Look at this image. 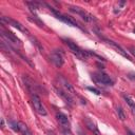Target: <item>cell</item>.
Instances as JSON below:
<instances>
[{"instance_id":"cell-1","label":"cell","mask_w":135,"mask_h":135,"mask_svg":"<svg viewBox=\"0 0 135 135\" xmlns=\"http://www.w3.org/2000/svg\"><path fill=\"white\" fill-rule=\"evenodd\" d=\"M64 41H65V44H66V45L70 47V50L72 51V53H74L79 59H81V60H85V59H88V58L90 57L89 52H88V51H83V50H81L78 45H76V43H74V42H72L71 40H68V39H65Z\"/></svg>"},{"instance_id":"cell-2","label":"cell","mask_w":135,"mask_h":135,"mask_svg":"<svg viewBox=\"0 0 135 135\" xmlns=\"http://www.w3.org/2000/svg\"><path fill=\"white\" fill-rule=\"evenodd\" d=\"M32 103H33V107L35 109V111L39 114V115H42V116H45L47 113H46V110L40 99V97L37 95V94H32Z\"/></svg>"},{"instance_id":"cell-3","label":"cell","mask_w":135,"mask_h":135,"mask_svg":"<svg viewBox=\"0 0 135 135\" xmlns=\"http://www.w3.org/2000/svg\"><path fill=\"white\" fill-rule=\"evenodd\" d=\"M70 11L73 12V13H75V14H77V15H79V16L82 18V20H84L85 22H90V23H91V22L96 21V18H95L93 15H91L90 13L83 11L82 8H80V7H78V6H71V7H70Z\"/></svg>"},{"instance_id":"cell-4","label":"cell","mask_w":135,"mask_h":135,"mask_svg":"<svg viewBox=\"0 0 135 135\" xmlns=\"http://www.w3.org/2000/svg\"><path fill=\"white\" fill-rule=\"evenodd\" d=\"M50 8V11L56 16V18L57 19H59V20H61L62 22H64V23H66L68 25H71V26H79L78 24H77V22H75L71 17H69V16H65V15H62V14H60L59 12H57L56 9H54L53 7H49Z\"/></svg>"},{"instance_id":"cell-5","label":"cell","mask_w":135,"mask_h":135,"mask_svg":"<svg viewBox=\"0 0 135 135\" xmlns=\"http://www.w3.org/2000/svg\"><path fill=\"white\" fill-rule=\"evenodd\" d=\"M57 80L59 81V84H60V86L65 91V92H68L69 94H71L72 96H74V95H76V92H75V89L73 88V85L63 77V76H61V75H58L57 76Z\"/></svg>"},{"instance_id":"cell-6","label":"cell","mask_w":135,"mask_h":135,"mask_svg":"<svg viewBox=\"0 0 135 135\" xmlns=\"http://www.w3.org/2000/svg\"><path fill=\"white\" fill-rule=\"evenodd\" d=\"M0 33H1V36H2L4 39L7 40V42H13V43H15V44L21 45V41H20V39H19L17 36H15L12 32H9V31H5L3 27H1Z\"/></svg>"},{"instance_id":"cell-7","label":"cell","mask_w":135,"mask_h":135,"mask_svg":"<svg viewBox=\"0 0 135 135\" xmlns=\"http://www.w3.org/2000/svg\"><path fill=\"white\" fill-rule=\"evenodd\" d=\"M1 21L2 22H5V23H7V24H9V25H12V26H14V27H16V28H18L19 31H21V32H23V33H26V34H28V31L20 23V22H18V21H16V20H14V19H12V18H9V17H1Z\"/></svg>"},{"instance_id":"cell-8","label":"cell","mask_w":135,"mask_h":135,"mask_svg":"<svg viewBox=\"0 0 135 135\" xmlns=\"http://www.w3.org/2000/svg\"><path fill=\"white\" fill-rule=\"evenodd\" d=\"M102 39H103V40H104V41H105V42H107L109 45H111L113 49H115L117 53H119L120 55H122V56H123V57H126L127 59H129V60H132V59H131V57L129 56V54L127 53V51H126L123 47H121L119 44H117L116 42H114V41H112V40L105 39V38H102Z\"/></svg>"},{"instance_id":"cell-9","label":"cell","mask_w":135,"mask_h":135,"mask_svg":"<svg viewBox=\"0 0 135 135\" xmlns=\"http://www.w3.org/2000/svg\"><path fill=\"white\" fill-rule=\"evenodd\" d=\"M56 119H57V121H58V123H59V126L61 127L62 130H71L70 129V127H71L70 121L63 113H57L56 114Z\"/></svg>"},{"instance_id":"cell-10","label":"cell","mask_w":135,"mask_h":135,"mask_svg":"<svg viewBox=\"0 0 135 135\" xmlns=\"http://www.w3.org/2000/svg\"><path fill=\"white\" fill-rule=\"evenodd\" d=\"M56 92H57V94L62 98V100H63L66 104H69V105H74V98H73V96H72L71 94H69L68 92H65V91L62 90V89H56Z\"/></svg>"},{"instance_id":"cell-11","label":"cell","mask_w":135,"mask_h":135,"mask_svg":"<svg viewBox=\"0 0 135 135\" xmlns=\"http://www.w3.org/2000/svg\"><path fill=\"white\" fill-rule=\"evenodd\" d=\"M95 78L97 79L98 82H100V83H102L104 85H113V80L105 73H102V72L96 73L95 74Z\"/></svg>"},{"instance_id":"cell-12","label":"cell","mask_w":135,"mask_h":135,"mask_svg":"<svg viewBox=\"0 0 135 135\" xmlns=\"http://www.w3.org/2000/svg\"><path fill=\"white\" fill-rule=\"evenodd\" d=\"M83 121H84V124H85V127L94 134V135H101L100 134V131L98 130V128H97V126L95 124V122L93 121V120H91L89 117H84V119H83Z\"/></svg>"},{"instance_id":"cell-13","label":"cell","mask_w":135,"mask_h":135,"mask_svg":"<svg viewBox=\"0 0 135 135\" xmlns=\"http://www.w3.org/2000/svg\"><path fill=\"white\" fill-rule=\"evenodd\" d=\"M51 60L54 62V64L57 68H61L63 65V57L61 56V54L57 51H54L51 54Z\"/></svg>"},{"instance_id":"cell-14","label":"cell","mask_w":135,"mask_h":135,"mask_svg":"<svg viewBox=\"0 0 135 135\" xmlns=\"http://www.w3.org/2000/svg\"><path fill=\"white\" fill-rule=\"evenodd\" d=\"M18 127H19V132L22 134V135H32V132L30 131L28 127L22 122V121H18Z\"/></svg>"},{"instance_id":"cell-15","label":"cell","mask_w":135,"mask_h":135,"mask_svg":"<svg viewBox=\"0 0 135 135\" xmlns=\"http://www.w3.org/2000/svg\"><path fill=\"white\" fill-rule=\"evenodd\" d=\"M27 19L30 20V21H32V22H34L35 24H37L39 27H43L44 26V24H43V22L36 16V15H33V16H28L27 17Z\"/></svg>"},{"instance_id":"cell-16","label":"cell","mask_w":135,"mask_h":135,"mask_svg":"<svg viewBox=\"0 0 135 135\" xmlns=\"http://www.w3.org/2000/svg\"><path fill=\"white\" fill-rule=\"evenodd\" d=\"M116 113H117V116H118V118L120 120L123 121L126 119V113H124V111L122 110V108L120 105H117L116 107Z\"/></svg>"},{"instance_id":"cell-17","label":"cell","mask_w":135,"mask_h":135,"mask_svg":"<svg viewBox=\"0 0 135 135\" xmlns=\"http://www.w3.org/2000/svg\"><path fill=\"white\" fill-rule=\"evenodd\" d=\"M9 126H11V128H12L14 131H16V132H19L18 122H16V121H9Z\"/></svg>"},{"instance_id":"cell-18","label":"cell","mask_w":135,"mask_h":135,"mask_svg":"<svg viewBox=\"0 0 135 135\" xmlns=\"http://www.w3.org/2000/svg\"><path fill=\"white\" fill-rule=\"evenodd\" d=\"M86 89H88L90 92H93V93H94V94H96V95H99V94H100V91H99V90H97V89H95V88H92V86H88Z\"/></svg>"},{"instance_id":"cell-19","label":"cell","mask_w":135,"mask_h":135,"mask_svg":"<svg viewBox=\"0 0 135 135\" xmlns=\"http://www.w3.org/2000/svg\"><path fill=\"white\" fill-rule=\"evenodd\" d=\"M62 134H63V135H74V134L71 132V130H62Z\"/></svg>"},{"instance_id":"cell-20","label":"cell","mask_w":135,"mask_h":135,"mask_svg":"<svg viewBox=\"0 0 135 135\" xmlns=\"http://www.w3.org/2000/svg\"><path fill=\"white\" fill-rule=\"evenodd\" d=\"M130 52H131V54H132V55H133V56L135 57V49L131 47V49H130Z\"/></svg>"},{"instance_id":"cell-21","label":"cell","mask_w":135,"mask_h":135,"mask_svg":"<svg viewBox=\"0 0 135 135\" xmlns=\"http://www.w3.org/2000/svg\"><path fill=\"white\" fill-rule=\"evenodd\" d=\"M1 128H4V119H1Z\"/></svg>"},{"instance_id":"cell-22","label":"cell","mask_w":135,"mask_h":135,"mask_svg":"<svg viewBox=\"0 0 135 135\" xmlns=\"http://www.w3.org/2000/svg\"><path fill=\"white\" fill-rule=\"evenodd\" d=\"M127 133H128V135H135L134 133H132L130 130H127Z\"/></svg>"}]
</instances>
